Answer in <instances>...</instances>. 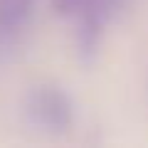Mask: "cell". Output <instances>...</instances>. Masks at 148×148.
<instances>
[{
  "label": "cell",
  "mask_w": 148,
  "mask_h": 148,
  "mask_svg": "<svg viewBox=\"0 0 148 148\" xmlns=\"http://www.w3.org/2000/svg\"><path fill=\"white\" fill-rule=\"evenodd\" d=\"M131 0H86L77 15H79V30H77V47L84 62H91L99 52L101 37L106 27L114 22V17L121 15V10Z\"/></svg>",
  "instance_id": "obj_1"
},
{
  "label": "cell",
  "mask_w": 148,
  "mask_h": 148,
  "mask_svg": "<svg viewBox=\"0 0 148 148\" xmlns=\"http://www.w3.org/2000/svg\"><path fill=\"white\" fill-rule=\"evenodd\" d=\"M27 116L35 126L45 128L52 133H64L72 128L74 121V109L72 99L64 94L59 86H37L27 96Z\"/></svg>",
  "instance_id": "obj_2"
},
{
  "label": "cell",
  "mask_w": 148,
  "mask_h": 148,
  "mask_svg": "<svg viewBox=\"0 0 148 148\" xmlns=\"http://www.w3.org/2000/svg\"><path fill=\"white\" fill-rule=\"evenodd\" d=\"M84 3L86 0H52L57 15H77V12L84 8Z\"/></svg>",
  "instance_id": "obj_4"
},
{
  "label": "cell",
  "mask_w": 148,
  "mask_h": 148,
  "mask_svg": "<svg viewBox=\"0 0 148 148\" xmlns=\"http://www.w3.org/2000/svg\"><path fill=\"white\" fill-rule=\"evenodd\" d=\"M37 0H0V32H15L27 22Z\"/></svg>",
  "instance_id": "obj_3"
}]
</instances>
